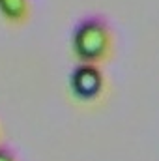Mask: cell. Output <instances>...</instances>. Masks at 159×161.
<instances>
[{
    "instance_id": "277c9868",
    "label": "cell",
    "mask_w": 159,
    "mask_h": 161,
    "mask_svg": "<svg viewBox=\"0 0 159 161\" xmlns=\"http://www.w3.org/2000/svg\"><path fill=\"white\" fill-rule=\"evenodd\" d=\"M0 161H15V158H13V154L9 150L0 148Z\"/></svg>"
},
{
    "instance_id": "6da1fadb",
    "label": "cell",
    "mask_w": 159,
    "mask_h": 161,
    "mask_svg": "<svg viewBox=\"0 0 159 161\" xmlns=\"http://www.w3.org/2000/svg\"><path fill=\"white\" fill-rule=\"evenodd\" d=\"M111 41L109 25L101 17H88L80 21L73 32V49L84 62H94L107 53Z\"/></svg>"
},
{
    "instance_id": "3957f363",
    "label": "cell",
    "mask_w": 159,
    "mask_h": 161,
    "mask_svg": "<svg viewBox=\"0 0 159 161\" xmlns=\"http://www.w3.org/2000/svg\"><path fill=\"white\" fill-rule=\"evenodd\" d=\"M28 9V2L26 0H0V11L9 17V19H21L25 17Z\"/></svg>"
},
{
    "instance_id": "7a4b0ae2",
    "label": "cell",
    "mask_w": 159,
    "mask_h": 161,
    "mask_svg": "<svg viewBox=\"0 0 159 161\" xmlns=\"http://www.w3.org/2000/svg\"><path fill=\"white\" fill-rule=\"evenodd\" d=\"M103 88V75L92 64L84 62L77 66L71 73V90L80 99H94Z\"/></svg>"
}]
</instances>
